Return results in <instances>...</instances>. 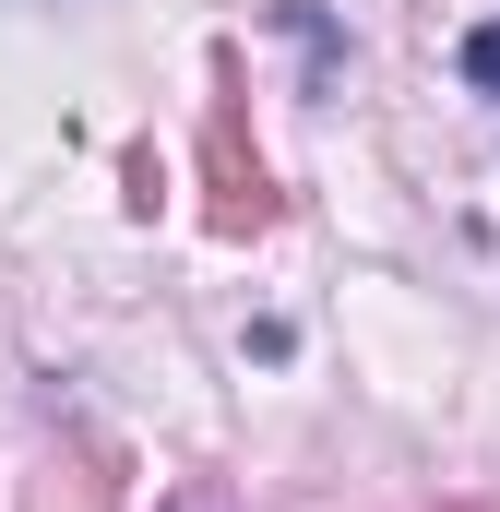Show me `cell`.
Wrapping results in <instances>:
<instances>
[{
    "label": "cell",
    "instance_id": "6da1fadb",
    "mask_svg": "<svg viewBox=\"0 0 500 512\" xmlns=\"http://www.w3.org/2000/svg\"><path fill=\"white\" fill-rule=\"evenodd\" d=\"M203 167H215V239H262L274 227V179H262V155L239 143V96H227V72H215V120H203Z\"/></svg>",
    "mask_w": 500,
    "mask_h": 512
},
{
    "label": "cell",
    "instance_id": "7a4b0ae2",
    "mask_svg": "<svg viewBox=\"0 0 500 512\" xmlns=\"http://www.w3.org/2000/svg\"><path fill=\"white\" fill-rule=\"evenodd\" d=\"M441 215H453V239L500 274V155H453V191H441Z\"/></svg>",
    "mask_w": 500,
    "mask_h": 512
},
{
    "label": "cell",
    "instance_id": "3957f363",
    "mask_svg": "<svg viewBox=\"0 0 500 512\" xmlns=\"http://www.w3.org/2000/svg\"><path fill=\"white\" fill-rule=\"evenodd\" d=\"M465 72H477V84L500 96V24H489V36H465Z\"/></svg>",
    "mask_w": 500,
    "mask_h": 512
}]
</instances>
